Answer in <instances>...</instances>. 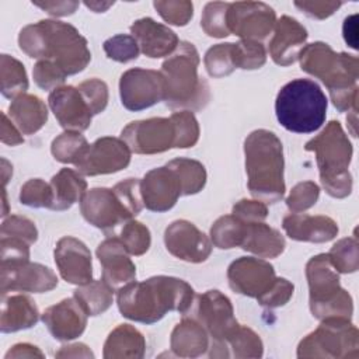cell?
<instances>
[{"instance_id":"6da1fadb","label":"cell","mask_w":359,"mask_h":359,"mask_svg":"<svg viewBox=\"0 0 359 359\" xmlns=\"http://www.w3.org/2000/svg\"><path fill=\"white\" fill-rule=\"evenodd\" d=\"M195 292L189 283L180 278L157 275L146 280H132L116 292L121 314L136 323L153 324L168 311L182 316L191 309Z\"/></svg>"},{"instance_id":"7a4b0ae2","label":"cell","mask_w":359,"mask_h":359,"mask_svg":"<svg viewBox=\"0 0 359 359\" xmlns=\"http://www.w3.org/2000/svg\"><path fill=\"white\" fill-rule=\"evenodd\" d=\"M18 45L29 57L55 63L66 76L83 72L91 60L87 39L70 24L41 20L20 31Z\"/></svg>"},{"instance_id":"3957f363","label":"cell","mask_w":359,"mask_h":359,"mask_svg":"<svg viewBox=\"0 0 359 359\" xmlns=\"http://www.w3.org/2000/svg\"><path fill=\"white\" fill-rule=\"evenodd\" d=\"M299 60L303 72L325 84L339 112L358 111L359 60L356 56L337 53L328 43L318 41L306 45L300 50Z\"/></svg>"},{"instance_id":"277c9868","label":"cell","mask_w":359,"mask_h":359,"mask_svg":"<svg viewBox=\"0 0 359 359\" xmlns=\"http://www.w3.org/2000/svg\"><path fill=\"white\" fill-rule=\"evenodd\" d=\"M245 172L250 194L265 203L285 195L283 147L279 137L266 129L252 130L244 142Z\"/></svg>"},{"instance_id":"5b68a950","label":"cell","mask_w":359,"mask_h":359,"mask_svg":"<svg viewBox=\"0 0 359 359\" xmlns=\"http://www.w3.org/2000/svg\"><path fill=\"white\" fill-rule=\"evenodd\" d=\"M199 53L194 43L182 41L163 62L161 76L164 83L163 101L167 107L182 111H199L210 100L208 81L199 76Z\"/></svg>"},{"instance_id":"8992f818","label":"cell","mask_w":359,"mask_h":359,"mask_svg":"<svg viewBox=\"0 0 359 359\" xmlns=\"http://www.w3.org/2000/svg\"><path fill=\"white\" fill-rule=\"evenodd\" d=\"M316 154L320 181L325 192L337 199L346 198L352 191V175L348 170L353 149L338 121L327 126L304 146Z\"/></svg>"},{"instance_id":"52a82bcc","label":"cell","mask_w":359,"mask_h":359,"mask_svg":"<svg viewBox=\"0 0 359 359\" xmlns=\"http://www.w3.org/2000/svg\"><path fill=\"white\" fill-rule=\"evenodd\" d=\"M327 97L310 79H294L286 83L275 100L279 123L294 133H311L323 126L327 116Z\"/></svg>"},{"instance_id":"ba28073f","label":"cell","mask_w":359,"mask_h":359,"mask_svg":"<svg viewBox=\"0 0 359 359\" xmlns=\"http://www.w3.org/2000/svg\"><path fill=\"white\" fill-rule=\"evenodd\" d=\"M309 303L311 314L318 318H345L353 314L351 294L339 285V272L331 264L328 254H318L306 265Z\"/></svg>"},{"instance_id":"9c48e42d","label":"cell","mask_w":359,"mask_h":359,"mask_svg":"<svg viewBox=\"0 0 359 359\" xmlns=\"http://www.w3.org/2000/svg\"><path fill=\"white\" fill-rule=\"evenodd\" d=\"M198 321L208 332L209 356L229 358L227 341L238 328V321L234 317V310L230 299L220 290L212 289L195 296L191 309L184 314Z\"/></svg>"},{"instance_id":"30bf717a","label":"cell","mask_w":359,"mask_h":359,"mask_svg":"<svg viewBox=\"0 0 359 359\" xmlns=\"http://www.w3.org/2000/svg\"><path fill=\"white\" fill-rule=\"evenodd\" d=\"M359 331L345 318H324L297 345V358H358Z\"/></svg>"},{"instance_id":"8fae6325","label":"cell","mask_w":359,"mask_h":359,"mask_svg":"<svg viewBox=\"0 0 359 359\" xmlns=\"http://www.w3.org/2000/svg\"><path fill=\"white\" fill-rule=\"evenodd\" d=\"M121 139L136 154H157L177 144L174 121L170 118H149L128 123Z\"/></svg>"},{"instance_id":"7c38bea8","label":"cell","mask_w":359,"mask_h":359,"mask_svg":"<svg viewBox=\"0 0 359 359\" xmlns=\"http://www.w3.org/2000/svg\"><path fill=\"white\" fill-rule=\"evenodd\" d=\"M275 22L273 8L262 1H237L229 6V31L241 39L261 42L271 34Z\"/></svg>"},{"instance_id":"4fadbf2b","label":"cell","mask_w":359,"mask_h":359,"mask_svg":"<svg viewBox=\"0 0 359 359\" xmlns=\"http://www.w3.org/2000/svg\"><path fill=\"white\" fill-rule=\"evenodd\" d=\"M119 95L122 105L129 111L150 108L164 97L163 76L151 69H129L121 76Z\"/></svg>"},{"instance_id":"5bb4252c","label":"cell","mask_w":359,"mask_h":359,"mask_svg":"<svg viewBox=\"0 0 359 359\" xmlns=\"http://www.w3.org/2000/svg\"><path fill=\"white\" fill-rule=\"evenodd\" d=\"M83 217L94 227L109 236L119 224L133 219L112 188H93L80 201Z\"/></svg>"},{"instance_id":"9a60e30c","label":"cell","mask_w":359,"mask_h":359,"mask_svg":"<svg viewBox=\"0 0 359 359\" xmlns=\"http://www.w3.org/2000/svg\"><path fill=\"white\" fill-rule=\"evenodd\" d=\"M57 286L55 272L38 262L21 261L1 264L0 292L6 296L8 292L45 293Z\"/></svg>"},{"instance_id":"2e32d148","label":"cell","mask_w":359,"mask_h":359,"mask_svg":"<svg viewBox=\"0 0 359 359\" xmlns=\"http://www.w3.org/2000/svg\"><path fill=\"white\" fill-rule=\"evenodd\" d=\"M130 149L121 137L104 136L97 139L76 164L81 175L112 174L126 168L130 163Z\"/></svg>"},{"instance_id":"e0dca14e","label":"cell","mask_w":359,"mask_h":359,"mask_svg":"<svg viewBox=\"0 0 359 359\" xmlns=\"http://www.w3.org/2000/svg\"><path fill=\"white\" fill-rule=\"evenodd\" d=\"M227 279L231 290L236 293L259 299L272 287L276 275L268 261L254 257H240L230 264Z\"/></svg>"},{"instance_id":"ac0fdd59","label":"cell","mask_w":359,"mask_h":359,"mask_svg":"<svg viewBox=\"0 0 359 359\" xmlns=\"http://www.w3.org/2000/svg\"><path fill=\"white\" fill-rule=\"evenodd\" d=\"M167 251L187 262L199 264L209 258L212 252L210 238L188 220H175L164 231Z\"/></svg>"},{"instance_id":"d6986e66","label":"cell","mask_w":359,"mask_h":359,"mask_svg":"<svg viewBox=\"0 0 359 359\" xmlns=\"http://www.w3.org/2000/svg\"><path fill=\"white\" fill-rule=\"evenodd\" d=\"M55 264L60 276L73 285H86L93 280L91 252L87 245L72 236L62 237L55 247Z\"/></svg>"},{"instance_id":"ffe728a7","label":"cell","mask_w":359,"mask_h":359,"mask_svg":"<svg viewBox=\"0 0 359 359\" xmlns=\"http://www.w3.org/2000/svg\"><path fill=\"white\" fill-rule=\"evenodd\" d=\"M48 102L63 129L83 132L90 128L93 112L77 87L62 86L55 88L50 91Z\"/></svg>"},{"instance_id":"44dd1931","label":"cell","mask_w":359,"mask_h":359,"mask_svg":"<svg viewBox=\"0 0 359 359\" xmlns=\"http://www.w3.org/2000/svg\"><path fill=\"white\" fill-rule=\"evenodd\" d=\"M140 189L146 209L157 213L170 210L182 196L181 184L167 164L146 172Z\"/></svg>"},{"instance_id":"7402d4cb","label":"cell","mask_w":359,"mask_h":359,"mask_svg":"<svg viewBox=\"0 0 359 359\" xmlns=\"http://www.w3.org/2000/svg\"><path fill=\"white\" fill-rule=\"evenodd\" d=\"M119 237H108L97 247V258L102 266V280L114 290L136 279V266Z\"/></svg>"},{"instance_id":"603a6c76","label":"cell","mask_w":359,"mask_h":359,"mask_svg":"<svg viewBox=\"0 0 359 359\" xmlns=\"http://www.w3.org/2000/svg\"><path fill=\"white\" fill-rule=\"evenodd\" d=\"M87 317L88 314L73 296L48 307L42 321L55 339L72 341L84 332Z\"/></svg>"},{"instance_id":"cb8c5ba5","label":"cell","mask_w":359,"mask_h":359,"mask_svg":"<svg viewBox=\"0 0 359 359\" xmlns=\"http://www.w3.org/2000/svg\"><path fill=\"white\" fill-rule=\"evenodd\" d=\"M275 32L269 42V55L279 66L293 65L307 41L306 28L293 17L282 15L273 27Z\"/></svg>"},{"instance_id":"d4e9b609","label":"cell","mask_w":359,"mask_h":359,"mask_svg":"<svg viewBox=\"0 0 359 359\" xmlns=\"http://www.w3.org/2000/svg\"><path fill=\"white\" fill-rule=\"evenodd\" d=\"M130 35L137 42L140 52L151 59L168 57L180 45V39L171 28L150 17L136 20L130 25Z\"/></svg>"},{"instance_id":"484cf974","label":"cell","mask_w":359,"mask_h":359,"mask_svg":"<svg viewBox=\"0 0 359 359\" xmlns=\"http://www.w3.org/2000/svg\"><path fill=\"white\" fill-rule=\"evenodd\" d=\"M282 227L285 233L296 241L327 243L337 237L338 224L334 219L324 215L292 213L283 217Z\"/></svg>"},{"instance_id":"4316f807","label":"cell","mask_w":359,"mask_h":359,"mask_svg":"<svg viewBox=\"0 0 359 359\" xmlns=\"http://www.w3.org/2000/svg\"><path fill=\"white\" fill-rule=\"evenodd\" d=\"M209 335L206 330L194 318L184 317L178 323L170 338V346L175 356L198 358L209 349Z\"/></svg>"},{"instance_id":"83f0119b","label":"cell","mask_w":359,"mask_h":359,"mask_svg":"<svg viewBox=\"0 0 359 359\" xmlns=\"http://www.w3.org/2000/svg\"><path fill=\"white\" fill-rule=\"evenodd\" d=\"M0 330L1 332H15L34 327L39 320L35 302L25 294L1 296Z\"/></svg>"},{"instance_id":"f1b7e54d","label":"cell","mask_w":359,"mask_h":359,"mask_svg":"<svg viewBox=\"0 0 359 359\" xmlns=\"http://www.w3.org/2000/svg\"><path fill=\"white\" fill-rule=\"evenodd\" d=\"M8 115L22 135H34L46 123L48 108L39 97L24 93L11 101Z\"/></svg>"},{"instance_id":"f546056e","label":"cell","mask_w":359,"mask_h":359,"mask_svg":"<svg viewBox=\"0 0 359 359\" xmlns=\"http://www.w3.org/2000/svg\"><path fill=\"white\" fill-rule=\"evenodd\" d=\"M146 341L143 334L130 324H119L114 328L105 344V359H140L144 356Z\"/></svg>"},{"instance_id":"4dcf8cb0","label":"cell","mask_w":359,"mask_h":359,"mask_svg":"<svg viewBox=\"0 0 359 359\" xmlns=\"http://www.w3.org/2000/svg\"><path fill=\"white\" fill-rule=\"evenodd\" d=\"M285 237L264 222L247 223L241 248L258 258H276L285 250Z\"/></svg>"},{"instance_id":"1f68e13d","label":"cell","mask_w":359,"mask_h":359,"mask_svg":"<svg viewBox=\"0 0 359 359\" xmlns=\"http://www.w3.org/2000/svg\"><path fill=\"white\" fill-rule=\"evenodd\" d=\"M53 194L52 210H67L76 202H80L87 192V182L79 171L62 168L50 180Z\"/></svg>"},{"instance_id":"d6a6232c","label":"cell","mask_w":359,"mask_h":359,"mask_svg":"<svg viewBox=\"0 0 359 359\" xmlns=\"http://www.w3.org/2000/svg\"><path fill=\"white\" fill-rule=\"evenodd\" d=\"M73 296L88 316H98L107 311L114 302V289L102 279L80 285Z\"/></svg>"},{"instance_id":"836d02e7","label":"cell","mask_w":359,"mask_h":359,"mask_svg":"<svg viewBox=\"0 0 359 359\" xmlns=\"http://www.w3.org/2000/svg\"><path fill=\"white\" fill-rule=\"evenodd\" d=\"M167 165L174 171L180 184L182 196L195 195L203 189L206 184V170L203 164L198 160L178 157L167 163Z\"/></svg>"},{"instance_id":"e575fe53","label":"cell","mask_w":359,"mask_h":359,"mask_svg":"<svg viewBox=\"0 0 359 359\" xmlns=\"http://www.w3.org/2000/svg\"><path fill=\"white\" fill-rule=\"evenodd\" d=\"M247 222L240 220L234 215L220 216L210 227V241L220 250L241 247L245 234Z\"/></svg>"},{"instance_id":"d590c367","label":"cell","mask_w":359,"mask_h":359,"mask_svg":"<svg viewBox=\"0 0 359 359\" xmlns=\"http://www.w3.org/2000/svg\"><path fill=\"white\" fill-rule=\"evenodd\" d=\"M1 94L7 98H15L28 90V77L24 65L15 57L3 53L0 56Z\"/></svg>"},{"instance_id":"8d00e7d4","label":"cell","mask_w":359,"mask_h":359,"mask_svg":"<svg viewBox=\"0 0 359 359\" xmlns=\"http://www.w3.org/2000/svg\"><path fill=\"white\" fill-rule=\"evenodd\" d=\"M88 147L87 139L80 132L66 130L53 139L50 151L56 161L76 165Z\"/></svg>"},{"instance_id":"74e56055","label":"cell","mask_w":359,"mask_h":359,"mask_svg":"<svg viewBox=\"0 0 359 359\" xmlns=\"http://www.w3.org/2000/svg\"><path fill=\"white\" fill-rule=\"evenodd\" d=\"M229 353L233 358H261L264 353V345L257 332L245 325H238L234 334L227 341Z\"/></svg>"},{"instance_id":"f35d334b","label":"cell","mask_w":359,"mask_h":359,"mask_svg":"<svg viewBox=\"0 0 359 359\" xmlns=\"http://www.w3.org/2000/svg\"><path fill=\"white\" fill-rule=\"evenodd\" d=\"M328 257L339 273H353L359 268V244L356 237H345L337 241Z\"/></svg>"},{"instance_id":"ab89813d","label":"cell","mask_w":359,"mask_h":359,"mask_svg":"<svg viewBox=\"0 0 359 359\" xmlns=\"http://www.w3.org/2000/svg\"><path fill=\"white\" fill-rule=\"evenodd\" d=\"M231 57L236 69L255 70L265 65L266 50L261 42L241 39L237 43H231Z\"/></svg>"},{"instance_id":"60d3db41","label":"cell","mask_w":359,"mask_h":359,"mask_svg":"<svg viewBox=\"0 0 359 359\" xmlns=\"http://www.w3.org/2000/svg\"><path fill=\"white\" fill-rule=\"evenodd\" d=\"M230 3L223 1H210L205 6L201 27L206 35L213 38H224L230 35L227 25V11Z\"/></svg>"},{"instance_id":"b9f144b4","label":"cell","mask_w":359,"mask_h":359,"mask_svg":"<svg viewBox=\"0 0 359 359\" xmlns=\"http://www.w3.org/2000/svg\"><path fill=\"white\" fill-rule=\"evenodd\" d=\"M203 63L209 76L215 79L231 74L236 69L231 57V42L217 43L209 48L205 53Z\"/></svg>"},{"instance_id":"7bdbcfd3","label":"cell","mask_w":359,"mask_h":359,"mask_svg":"<svg viewBox=\"0 0 359 359\" xmlns=\"http://www.w3.org/2000/svg\"><path fill=\"white\" fill-rule=\"evenodd\" d=\"M119 238L123 243L128 252L130 255H136V257L147 252L150 243H151L149 229L143 223L133 220V219L123 223V226L121 229Z\"/></svg>"},{"instance_id":"ee69618b","label":"cell","mask_w":359,"mask_h":359,"mask_svg":"<svg viewBox=\"0 0 359 359\" xmlns=\"http://www.w3.org/2000/svg\"><path fill=\"white\" fill-rule=\"evenodd\" d=\"M20 202L29 208H48L52 209L53 194L50 184L41 178L28 180L20 191Z\"/></svg>"},{"instance_id":"f6af8a7d","label":"cell","mask_w":359,"mask_h":359,"mask_svg":"<svg viewBox=\"0 0 359 359\" xmlns=\"http://www.w3.org/2000/svg\"><path fill=\"white\" fill-rule=\"evenodd\" d=\"M171 119L175 125L177 144L175 149L192 147L199 140V123L191 111H180L171 114Z\"/></svg>"},{"instance_id":"bcb514c9","label":"cell","mask_w":359,"mask_h":359,"mask_svg":"<svg viewBox=\"0 0 359 359\" xmlns=\"http://www.w3.org/2000/svg\"><path fill=\"white\" fill-rule=\"evenodd\" d=\"M102 48L108 59L119 63H128L137 59L140 52L135 38L128 34H118L108 38Z\"/></svg>"},{"instance_id":"7dc6e473","label":"cell","mask_w":359,"mask_h":359,"mask_svg":"<svg viewBox=\"0 0 359 359\" xmlns=\"http://www.w3.org/2000/svg\"><path fill=\"white\" fill-rule=\"evenodd\" d=\"M161 18L177 27H184L194 15V4L188 0H158L153 3Z\"/></svg>"},{"instance_id":"c3c4849f","label":"cell","mask_w":359,"mask_h":359,"mask_svg":"<svg viewBox=\"0 0 359 359\" xmlns=\"http://www.w3.org/2000/svg\"><path fill=\"white\" fill-rule=\"evenodd\" d=\"M320 196V187L314 181H303L296 184L289 196L286 198V206L293 213H300L316 205Z\"/></svg>"},{"instance_id":"681fc988","label":"cell","mask_w":359,"mask_h":359,"mask_svg":"<svg viewBox=\"0 0 359 359\" xmlns=\"http://www.w3.org/2000/svg\"><path fill=\"white\" fill-rule=\"evenodd\" d=\"M0 234L1 237L20 238L29 245L38 240V230L35 227V223L28 217L20 215H11L4 219L1 223Z\"/></svg>"},{"instance_id":"f907efd6","label":"cell","mask_w":359,"mask_h":359,"mask_svg":"<svg viewBox=\"0 0 359 359\" xmlns=\"http://www.w3.org/2000/svg\"><path fill=\"white\" fill-rule=\"evenodd\" d=\"M142 180L137 178H126L121 182H118L112 191L116 194L119 201L125 205V208L129 210V213L135 217L140 213V210L144 208L143 196H142Z\"/></svg>"},{"instance_id":"816d5d0a","label":"cell","mask_w":359,"mask_h":359,"mask_svg":"<svg viewBox=\"0 0 359 359\" xmlns=\"http://www.w3.org/2000/svg\"><path fill=\"white\" fill-rule=\"evenodd\" d=\"M93 115L101 114L108 104V86L100 79H90L77 86Z\"/></svg>"},{"instance_id":"f5cc1de1","label":"cell","mask_w":359,"mask_h":359,"mask_svg":"<svg viewBox=\"0 0 359 359\" xmlns=\"http://www.w3.org/2000/svg\"><path fill=\"white\" fill-rule=\"evenodd\" d=\"M32 76H34V81L36 83L38 87H41L42 90H55L57 87H62L65 80H66V74L63 73V70H60L55 63L49 62V60H38L36 65L34 66L32 70Z\"/></svg>"},{"instance_id":"db71d44e","label":"cell","mask_w":359,"mask_h":359,"mask_svg":"<svg viewBox=\"0 0 359 359\" xmlns=\"http://www.w3.org/2000/svg\"><path fill=\"white\" fill-rule=\"evenodd\" d=\"M293 290L294 286L292 282L285 278H276L272 287L257 300L261 306L266 309H276L285 306L290 300V297L293 296Z\"/></svg>"},{"instance_id":"11a10c76","label":"cell","mask_w":359,"mask_h":359,"mask_svg":"<svg viewBox=\"0 0 359 359\" xmlns=\"http://www.w3.org/2000/svg\"><path fill=\"white\" fill-rule=\"evenodd\" d=\"M231 215L247 223L264 222L268 216V208L265 202L258 199H240L234 203Z\"/></svg>"},{"instance_id":"9f6ffc18","label":"cell","mask_w":359,"mask_h":359,"mask_svg":"<svg viewBox=\"0 0 359 359\" xmlns=\"http://www.w3.org/2000/svg\"><path fill=\"white\" fill-rule=\"evenodd\" d=\"M1 264L29 261V244L14 237H1Z\"/></svg>"},{"instance_id":"6f0895ef","label":"cell","mask_w":359,"mask_h":359,"mask_svg":"<svg viewBox=\"0 0 359 359\" xmlns=\"http://www.w3.org/2000/svg\"><path fill=\"white\" fill-rule=\"evenodd\" d=\"M294 6L306 15L316 20H325L332 15L341 6V1H294Z\"/></svg>"},{"instance_id":"680465c9","label":"cell","mask_w":359,"mask_h":359,"mask_svg":"<svg viewBox=\"0 0 359 359\" xmlns=\"http://www.w3.org/2000/svg\"><path fill=\"white\" fill-rule=\"evenodd\" d=\"M34 6L45 10L48 14L55 17H65L73 14L77 7L79 1H32Z\"/></svg>"},{"instance_id":"91938a15","label":"cell","mask_w":359,"mask_h":359,"mask_svg":"<svg viewBox=\"0 0 359 359\" xmlns=\"http://www.w3.org/2000/svg\"><path fill=\"white\" fill-rule=\"evenodd\" d=\"M0 139L4 144L8 146H17L21 144L24 142L22 133L20 132V129L15 126V123L8 119L7 114L3 112L1 114V130H0Z\"/></svg>"},{"instance_id":"94428289","label":"cell","mask_w":359,"mask_h":359,"mask_svg":"<svg viewBox=\"0 0 359 359\" xmlns=\"http://www.w3.org/2000/svg\"><path fill=\"white\" fill-rule=\"evenodd\" d=\"M56 358H94V353L84 344H70L63 345L55 353Z\"/></svg>"},{"instance_id":"6125c7cd","label":"cell","mask_w":359,"mask_h":359,"mask_svg":"<svg viewBox=\"0 0 359 359\" xmlns=\"http://www.w3.org/2000/svg\"><path fill=\"white\" fill-rule=\"evenodd\" d=\"M45 355L42 353V351L31 344H17L14 345L7 353H6V359L10 358H43Z\"/></svg>"},{"instance_id":"be15d7a7","label":"cell","mask_w":359,"mask_h":359,"mask_svg":"<svg viewBox=\"0 0 359 359\" xmlns=\"http://www.w3.org/2000/svg\"><path fill=\"white\" fill-rule=\"evenodd\" d=\"M356 20H358V15L352 14L345 18L344 25H342L344 39L353 49H358V22H356Z\"/></svg>"},{"instance_id":"e7e4bbea","label":"cell","mask_w":359,"mask_h":359,"mask_svg":"<svg viewBox=\"0 0 359 359\" xmlns=\"http://www.w3.org/2000/svg\"><path fill=\"white\" fill-rule=\"evenodd\" d=\"M1 171H3V188H6V184L8 181V177L13 174V165L6 160V158H1Z\"/></svg>"},{"instance_id":"03108f58","label":"cell","mask_w":359,"mask_h":359,"mask_svg":"<svg viewBox=\"0 0 359 359\" xmlns=\"http://www.w3.org/2000/svg\"><path fill=\"white\" fill-rule=\"evenodd\" d=\"M84 4H86L88 8L94 10L95 13H104L108 7H111V6L114 4V1H112V3H88V1H86Z\"/></svg>"},{"instance_id":"003e7915","label":"cell","mask_w":359,"mask_h":359,"mask_svg":"<svg viewBox=\"0 0 359 359\" xmlns=\"http://www.w3.org/2000/svg\"><path fill=\"white\" fill-rule=\"evenodd\" d=\"M356 112L358 111H351V112H348L351 115L346 116V122H348V126H351V135L353 137H356Z\"/></svg>"}]
</instances>
